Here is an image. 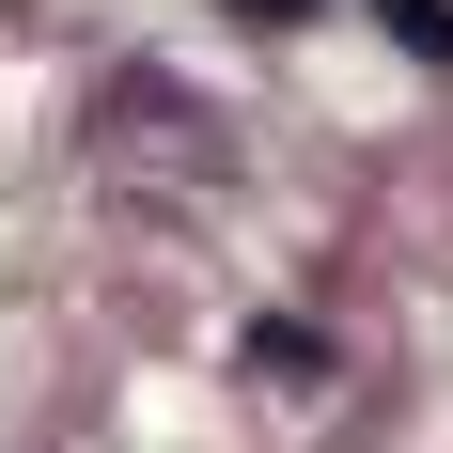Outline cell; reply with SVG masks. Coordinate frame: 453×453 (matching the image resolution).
Returning a JSON list of instances; mask_svg holds the SVG:
<instances>
[{
  "label": "cell",
  "instance_id": "6da1fadb",
  "mask_svg": "<svg viewBox=\"0 0 453 453\" xmlns=\"http://www.w3.org/2000/svg\"><path fill=\"white\" fill-rule=\"evenodd\" d=\"M266 16H297V0H266Z\"/></svg>",
  "mask_w": 453,
  "mask_h": 453
}]
</instances>
